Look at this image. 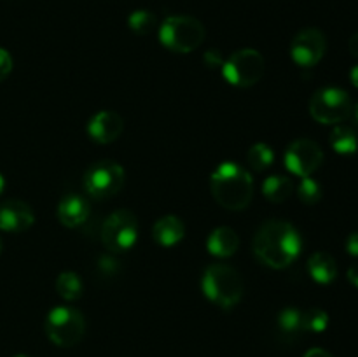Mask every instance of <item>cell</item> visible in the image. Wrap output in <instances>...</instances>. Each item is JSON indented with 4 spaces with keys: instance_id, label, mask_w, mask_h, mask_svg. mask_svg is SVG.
<instances>
[{
    "instance_id": "9c48e42d",
    "label": "cell",
    "mask_w": 358,
    "mask_h": 357,
    "mask_svg": "<svg viewBox=\"0 0 358 357\" xmlns=\"http://www.w3.org/2000/svg\"><path fill=\"white\" fill-rule=\"evenodd\" d=\"M124 168L112 160H103L90 167L84 175V189L94 200H107L117 195L124 186Z\"/></svg>"
},
{
    "instance_id": "8fae6325",
    "label": "cell",
    "mask_w": 358,
    "mask_h": 357,
    "mask_svg": "<svg viewBox=\"0 0 358 357\" xmlns=\"http://www.w3.org/2000/svg\"><path fill=\"white\" fill-rule=\"evenodd\" d=\"M327 51V38L318 28H304L290 44V56L303 69H311L324 58Z\"/></svg>"
},
{
    "instance_id": "7c38bea8",
    "label": "cell",
    "mask_w": 358,
    "mask_h": 357,
    "mask_svg": "<svg viewBox=\"0 0 358 357\" xmlns=\"http://www.w3.org/2000/svg\"><path fill=\"white\" fill-rule=\"evenodd\" d=\"M35 214L28 203L21 200H7L0 203V231L21 233L34 224Z\"/></svg>"
},
{
    "instance_id": "e0dca14e",
    "label": "cell",
    "mask_w": 358,
    "mask_h": 357,
    "mask_svg": "<svg viewBox=\"0 0 358 357\" xmlns=\"http://www.w3.org/2000/svg\"><path fill=\"white\" fill-rule=\"evenodd\" d=\"M308 272L315 282L331 284L338 276V265H336V259L327 252H315L308 259Z\"/></svg>"
},
{
    "instance_id": "30bf717a",
    "label": "cell",
    "mask_w": 358,
    "mask_h": 357,
    "mask_svg": "<svg viewBox=\"0 0 358 357\" xmlns=\"http://www.w3.org/2000/svg\"><path fill=\"white\" fill-rule=\"evenodd\" d=\"M324 163V150L315 140L297 139L287 147L285 167L297 177H311Z\"/></svg>"
},
{
    "instance_id": "8d00e7d4",
    "label": "cell",
    "mask_w": 358,
    "mask_h": 357,
    "mask_svg": "<svg viewBox=\"0 0 358 357\" xmlns=\"http://www.w3.org/2000/svg\"><path fill=\"white\" fill-rule=\"evenodd\" d=\"M0 251H2V241H0Z\"/></svg>"
},
{
    "instance_id": "5b68a950",
    "label": "cell",
    "mask_w": 358,
    "mask_h": 357,
    "mask_svg": "<svg viewBox=\"0 0 358 357\" xmlns=\"http://www.w3.org/2000/svg\"><path fill=\"white\" fill-rule=\"evenodd\" d=\"M48 338L58 346H73L86 332V321L79 310L72 307L52 308L45 318Z\"/></svg>"
},
{
    "instance_id": "f546056e",
    "label": "cell",
    "mask_w": 358,
    "mask_h": 357,
    "mask_svg": "<svg viewBox=\"0 0 358 357\" xmlns=\"http://www.w3.org/2000/svg\"><path fill=\"white\" fill-rule=\"evenodd\" d=\"M348 280L353 284V286L358 287V262L352 265L348 268Z\"/></svg>"
},
{
    "instance_id": "83f0119b",
    "label": "cell",
    "mask_w": 358,
    "mask_h": 357,
    "mask_svg": "<svg viewBox=\"0 0 358 357\" xmlns=\"http://www.w3.org/2000/svg\"><path fill=\"white\" fill-rule=\"evenodd\" d=\"M98 266H100L101 273H105V275H115L119 270L117 261H115L114 258H107V255L100 259V265Z\"/></svg>"
},
{
    "instance_id": "52a82bcc",
    "label": "cell",
    "mask_w": 358,
    "mask_h": 357,
    "mask_svg": "<svg viewBox=\"0 0 358 357\" xmlns=\"http://www.w3.org/2000/svg\"><path fill=\"white\" fill-rule=\"evenodd\" d=\"M264 74V58L255 49H240L224 62L222 76L229 84L238 88H250L261 80Z\"/></svg>"
},
{
    "instance_id": "836d02e7",
    "label": "cell",
    "mask_w": 358,
    "mask_h": 357,
    "mask_svg": "<svg viewBox=\"0 0 358 357\" xmlns=\"http://www.w3.org/2000/svg\"><path fill=\"white\" fill-rule=\"evenodd\" d=\"M352 114H353V118H355V121L358 122V102L355 105H353V108H352Z\"/></svg>"
},
{
    "instance_id": "2e32d148",
    "label": "cell",
    "mask_w": 358,
    "mask_h": 357,
    "mask_svg": "<svg viewBox=\"0 0 358 357\" xmlns=\"http://www.w3.org/2000/svg\"><path fill=\"white\" fill-rule=\"evenodd\" d=\"M152 237L161 247H173L185 237V226L177 216H164L154 224Z\"/></svg>"
},
{
    "instance_id": "f1b7e54d",
    "label": "cell",
    "mask_w": 358,
    "mask_h": 357,
    "mask_svg": "<svg viewBox=\"0 0 358 357\" xmlns=\"http://www.w3.org/2000/svg\"><path fill=\"white\" fill-rule=\"evenodd\" d=\"M346 251H348V254L352 255H358V233H352L348 237V240H346Z\"/></svg>"
},
{
    "instance_id": "d6a6232c",
    "label": "cell",
    "mask_w": 358,
    "mask_h": 357,
    "mask_svg": "<svg viewBox=\"0 0 358 357\" xmlns=\"http://www.w3.org/2000/svg\"><path fill=\"white\" fill-rule=\"evenodd\" d=\"M350 80H352L353 86L358 88V65L353 66L352 72H350Z\"/></svg>"
},
{
    "instance_id": "9a60e30c",
    "label": "cell",
    "mask_w": 358,
    "mask_h": 357,
    "mask_svg": "<svg viewBox=\"0 0 358 357\" xmlns=\"http://www.w3.org/2000/svg\"><path fill=\"white\" fill-rule=\"evenodd\" d=\"M206 248L215 258H231L240 248V237L231 227L220 226L210 233Z\"/></svg>"
},
{
    "instance_id": "484cf974",
    "label": "cell",
    "mask_w": 358,
    "mask_h": 357,
    "mask_svg": "<svg viewBox=\"0 0 358 357\" xmlns=\"http://www.w3.org/2000/svg\"><path fill=\"white\" fill-rule=\"evenodd\" d=\"M203 62H205V65L208 66V69L222 70L224 62H226V59L222 58L220 51H217V49H210V51H206L205 56H203Z\"/></svg>"
},
{
    "instance_id": "d590c367",
    "label": "cell",
    "mask_w": 358,
    "mask_h": 357,
    "mask_svg": "<svg viewBox=\"0 0 358 357\" xmlns=\"http://www.w3.org/2000/svg\"><path fill=\"white\" fill-rule=\"evenodd\" d=\"M14 357H28V356H23V354H20V356H14Z\"/></svg>"
},
{
    "instance_id": "1f68e13d",
    "label": "cell",
    "mask_w": 358,
    "mask_h": 357,
    "mask_svg": "<svg viewBox=\"0 0 358 357\" xmlns=\"http://www.w3.org/2000/svg\"><path fill=\"white\" fill-rule=\"evenodd\" d=\"M348 49H350V52H352L353 56H357V58H358V31L355 35H352V38H350Z\"/></svg>"
},
{
    "instance_id": "277c9868",
    "label": "cell",
    "mask_w": 358,
    "mask_h": 357,
    "mask_svg": "<svg viewBox=\"0 0 358 357\" xmlns=\"http://www.w3.org/2000/svg\"><path fill=\"white\" fill-rule=\"evenodd\" d=\"M159 41L166 49L180 55L196 51L205 41V27L192 16H170L159 27Z\"/></svg>"
},
{
    "instance_id": "d6986e66",
    "label": "cell",
    "mask_w": 358,
    "mask_h": 357,
    "mask_svg": "<svg viewBox=\"0 0 358 357\" xmlns=\"http://www.w3.org/2000/svg\"><path fill=\"white\" fill-rule=\"evenodd\" d=\"M276 324H278V331L283 338L296 340L304 331L303 312H299L297 308H283L276 318Z\"/></svg>"
},
{
    "instance_id": "7a4b0ae2",
    "label": "cell",
    "mask_w": 358,
    "mask_h": 357,
    "mask_svg": "<svg viewBox=\"0 0 358 357\" xmlns=\"http://www.w3.org/2000/svg\"><path fill=\"white\" fill-rule=\"evenodd\" d=\"M210 189L220 206L227 210H243L254 196V178L241 164L224 161L210 177Z\"/></svg>"
},
{
    "instance_id": "6da1fadb",
    "label": "cell",
    "mask_w": 358,
    "mask_h": 357,
    "mask_svg": "<svg viewBox=\"0 0 358 357\" xmlns=\"http://www.w3.org/2000/svg\"><path fill=\"white\" fill-rule=\"evenodd\" d=\"M303 238L299 231L285 220H268L254 237V254L262 265L283 270L292 265L301 254Z\"/></svg>"
},
{
    "instance_id": "3957f363",
    "label": "cell",
    "mask_w": 358,
    "mask_h": 357,
    "mask_svg": "<svg viewBox=\"0 0 358 357\" xmlns=\"http://www.w3.org/2000/svg\"><path fill=\"white\" fill-rule=\"evenodd\" d=\"M203 294L217 307L229 310L236 307L245 293V284L240 272L233 266L215 262L205 270L201 279Z\"/></svg>"
},
{
    "instance_id": "ac0fdd59",
    "label": "cell",
    "mask_w": 358,
    "mask_h": 357,
    "mask_svg": "<svg viewBox=\"0 0 358 357\" xmlns=\"http://www.w3.org/2000/svg\"><path fill=\"white\" fill-rule=\"evenodd\" d=\"M294 182L287 175H271L262 184V195L271 203H283L292 196Z\"/></svg>"
},
{
    "instance_id": "ba28073f",
    "label": "cell",
    "mask_w": 358,
    "mask_h": 357,
    "mask_svg": "<svg viewBox=\"0 0 358 357\" xmlns=\"http://www.w3.org/2000/svg\"><path fill=\"white\" fill-rule=\"evenodd\" d=\"M138 240V220L129 210H115L101 226V241L110 252H126Z\"/></svg>"
},
{
    "instance_id": "cb8c5ba5",
    "label": "cell",
    "mask_w": 358,
    "mask_h": 357,
    "mask_svg": "<svg viewBox=\"0 0 358 357\" xmlns=\"http://www.w3.org/2000/svg\"><path fill=\"white\" fill-rule=\"evenodd\" d=\"M329 326L327 312L322 308H310L303 314V328L308 332H324Z\"/></svg>"
},
{
    "instance_id": "4316f807",
    "label": "cell",
    "mask_w": 358,
    "mask_h": 357,
    "mask_svg": "<svg viewBox=\"0 0 358 357\" xmlns=\"http://www.w3.org/2000/svg\"><path fill=\"white\" fill-rule=\"evenodd\" d=\"M10 70H13V58H10V55L6 49L0 48V83L6 80V77L9 76Z\"/></svg>"
},
{
    "instance_id": "7402d4cb",
    "label": "cell",
    "mask_w": 358,
    "mask_h": 357,
    "mask_svg": "<svg viewBox=\"0 0 358 357\" xmlns=\"http://www.w3.org/2000/svg\"><path fill=\"white\" fill-rule=\"evenodd\" d=\"M247 161H248V167H250L252 170L255 172L268 170V168L273 164V161H275V153H273V149L268 146V144L259 142L248 149Z\"/></svg>"
},
{
    "instance_id": "8992f818",
    "label": "cell",
    "mask_w": 358,
    "mask_h": 357,
    "mask_svg": "<svg viewBox=\"0 0 358 357\" xmlns=\"http://www.w3.org/2000/svg\"><path fill=\"white\" fill-rule=\"evenodd\" d=\"M350 94L341 88H322L310 102V114L320 125H339L352 114Z\"/></svg>"
},
{
    "instance_id": "4fadbf2b",
    "label": "cell",
    "mask_w": 358,
    "mask_h": 357,
    "mask_svg": "<svg viewBox=\"0 0 358 357\" xmlns=\"http://www.w3.org/2000/svg\"><path fill=\"white\" fill-rule=\"evenodd\" d=\"M124 119L114 111H100L87 122V135L96 144H112L121 136Z\"/></svg>"
},
{
    "instance_id": "44dd1931",
    "label": "cell",
    "mask_w": 358,
    "mask_h": 357,
    "mask_svg": "<svg viewBox=\"0 0 358 357\" xmlns=\"http://www.w3.org/2000/svg\"><path fill=\"white\" fill-rule=\"evenodd\" d=\"M83 280L76 272H63L56 279V293L65 301H76L83 296Z\"/></svg>"
},
{
    "instance_id": "5bb4252c",
    "label": "cell",
    "mask_w": 358,
    "mask_h": 357,
    "mask_svg": "<svg viewBox=\"0 0 358 357\" xmlns=\"http://www.w3.org/2000/svg\"><path fill=\"white\" fill-rule=\"evenodd\" d=\"M91 205L84 196L69 195L59 202L58 219L66 227H79L90 219Z\"/></svg>"
},
{
    "instance_id": "e575fe53",
    "label": "cell",
    "mask_w": 358,
    "mask_h": 357,
    "mask_svg": "<svg viewBox=\"0 0 358 357\" xmlns=\"http://www.w3.org/2000/svg\"><path fill=\"white\" fill-rule=\"evenodd\" d=\"M3 188H6V182H3V177H2V175H0V195H2Z\"/></svg>"
},
{
    "instance_id": "603a6c76",
    "label": "cell",
    "mask_w": 358,
    "mask_h": 357,
    "mask_svg": "<svg viewBox=\"0 0 358 357\" xmlns=\"http://www.w3.org/2000/svg\"><path fill=\"white\" fill-rule=\"evenodd\" d=\"M157 18L156 14L150 13L147 9H138L133 10L128 18V27L131 28V31H135L136 35H147L156 28Z\"/></svg>"
},
{
    "instance_id": "ffe728a7",
    "label": "cell",
    "mask_w": 358,
    "mask_h": 357,
    "mask_svg": "<svg viewBox=\"0 0 358 357\" xmlns=\"http://www.w3.org/2000/svg\"><path fill=\"white\" fill-rule=\"evenodd\" d=\"M331 146L338 154H353L358 150L357 132L350 126L338 125L331 133Z\"/></svg>"
},
{
    "instance_id": "d4e9b609",
    "label": "cell",
    "mask_w": 358,
    "mask_h": 357,
    "mask_svg": "<svg viewBox=\"0 0 358 357\" xmlns=\"http://www.w3.org/2000/svg\"><path fill=\"white\" fill-rule=\"evenodd\" d=\"M297 196L304 205H315L322 200V186L313 177H303L297 188Z\"/></svg>"
},
{
    "instance_id": "4dcf8cb0",
    "label": "cell",
    "mask_w": 358,
    "mask_h": 357,
    "mask_svg": "<svg viewBox=\"0 0 358 357\" xmlns=\"http://www.w3.org/2000/svg\"><path fill=\"white\" fill-rule=\"evenodd\" d=\"M304 357H332V356L324 349H311L304 354Z\"/></svg>"
}]
</instances>
